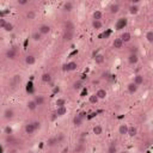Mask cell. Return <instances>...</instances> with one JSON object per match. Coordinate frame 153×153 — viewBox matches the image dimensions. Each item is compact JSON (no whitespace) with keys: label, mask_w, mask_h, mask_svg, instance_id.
Here are the masks:
<instances>
[{"label":"cell","mask_w":153,"mask_h":153,"mask_svg":"<svg viewBox=\"0 0 153 153\" xmlns=\"http://www.w3.org/2000/svg\"><path fill=\"white\" fill-rule=\"evenodd\" d=\"M127 130H128V126L127 125H120L119 127V134L120 135H127Z\"/></svg>","instance_id":"cell-21"},{"label":"cell","mask_w":153,"mask_h":153,"mask_svg":"<svg viewBox=\"0 0 153 153\" xmlns=\"http://www.w3.org/2000/svg\"><path fill=\"white\" fill-rule=\"evenodd\" d=\"M6 23H7V22H6V21H5V19H3V18H0V29H4V28H5Z\"/></svg>","instance_id":"cell-42"},{"label":"cell","mask_w":153,"mask_h":153,"mask_svg":"<svg viewBox=\"0 0 153 153\" xmlns=\"http://www.w3.org/2000/svg\"><path fill=\"white\" fill-rule=\"evenodd\" d=\"M92 28L98 30V29H102L103 28V23L101 21H92Z\"/></svg>","instance_id":"cell-28"},{"label":"cell","mask_w":153,"mask_h":153,"mask_svg":"<svg viewBox=\"0 0 153 153\" xmlns=\"http://www.w3.org/2000/svg\"><path fill=\"white\" fill-rule=\"evenodd\" d=\"M34 102L36 103V105H43L44 102H46V99H44L43 96H35L34 97Z\"/></svg>","instance_id":"cell-18"},{"label":"cell","mask_w":153,"mask_h":153,"mask_svg":"<svg viewBox=\"0 0 153 153\" xmlns=\"http://www.w3.org/2000/svg\"><path fill=\"white\" fill-rule=\"evenodd\" d=\"M55 105H56V108H61V106H65V105H66V99H65V98H57L56 102H55Z\"/></svg>","instance_id":"cell-27"},{"label":"cell","mask_w":153,"mask_h":153,"mask_svg":"<svg viewBox=\"0 0 153 153\" xmlns=\"http://www.w3.org/2000/svg\"><path fill=\"white\" fill-rule=\"evenodd\" d=\"M16 56H17V53H16V50L13 49V48L6 50V57H7L8 60H14V59H16Z\"/></svg>","instance_id":"cell-7"},{"label":"cell","mask_w":153,"mask_h":153,"mask_svg":"<svg viewBox=\"0 0 153 153\" xmlns=\"http://www.w3.org/2000/svg\"><path fill=\"white\" fill-rule=\"evenodd\" d=\"M50 31H52V28H50L48 24H42V25L38 28V32L42 35V36H43V35H48Z\"/></svg>","instance_id":"cell-3"},{"label":"cell","mask_w":153,"mask_h":153,"mask_svg":"<svg viewBox=\"0 0 153 153\" xmlns=\"http://www.w3.org/2000/svg\"><path fill=\"white\" fill-rule=\"evenodd\" d=\"M31 38L34 40V41H36V42H40L42 40V35L40 34L38 32V30H37V31H34L31 34Z\"/></svg>","instance_id":"cell-26"},{"label":"cell","mask_w":153,"mask_h":153,"mask_svg":"<svg viewBox=\"0 0 153 153\" xmlns=\"http://www.w3.org/2000/svg\"><path fill=\"white\" fill-rule=\"evenodd\" d=\"M55 137H56L57 142H62V141L65 140V135H63L62 133H59V134H57L56 136H55Z\"/></svg>","instance_id":"cell-39"},{"label":"cell","mask_w":153,"mask_h":153,"mask_svg":"<svg viewBox=\"0 0 153 153\" xmlns=\"http://www.w3.org/2000/svg\"><path fill=\"white\" fill-rule=\"evenodd\" d=\"M121 153H128V152H121Z\"/></svg>","instance_id":"cell-46"},{"label":"cell","mask_w":153,"mask_h":153,"mask_svg":"<svg viewBox=\"0 0 153 153\" xmlns=\"http://www.w3.org/2000/svg\"><path fill=\"white\" fill-rule=\"evenodd\" d=\"M127 60H128V63H130V65H136L137 61H139V55H137V53H130L128 55Z\"/></svg>","instance_id":"cell-1"},{"label":"cell","mask_w":153,"mask_h":153,"mask_svg":"<svg viewBox=\"0 0 153 153\" xmlns=\"http://www.w3.org/2000/svg\"><path fill=\"white\" fill-rule=\"evenodd\" d=\"M67 112V108L66 106H61V108H56V111H55V115L56 116H63Z\"/></svg>","instance_id":"cell-17"},{"label":"cell","mask_w":153,"mask_h":153,"mask_svg":"<svg viewBox=\"0 0 153 153\" xmlns=\"http://www.w3.org/2000/svg\"><path fill=\"white\" fill-rule=\"evenodd\" d=\"M127 135H129L130 137L136 136V135H137V128H136V127H134V126H130V127H128Z\"/></svg>","instance_id":"cell-11"},{"label":"cell","mask_w":153,"mask_h":153,"mask_svg":"<svg viewBox=\"0 0 153 153\" xmlns=\"http://www.w3.org/2000/svg\"><path fill=\"white\" fill-rule=\"evenodd\" d=\"M26 108H28L29 110H31V111L36 110L37 105H36V103H35V102H34V99H31V101H29L28 103H26Z\"/></svg>","instance_id":"cell-24"},{"label":"cell","mask_w":153,"mask_h":153,"mask_svg":"<svg viewBox=\"0 0 153 153\" xmlns=\"http://www.w3.org/2000/svg\"><path fill=\"white\" fill-rule=\"evenodd\" d=\"M24 132H25V134H28V135H34V133L36 132V130H35L32 123H28V125L24 126Z\"/></svg>","instance_id":"cell-5"},{"label":"cell","mask_w":153,"mask_h":153,"mask_svg":"<svg viewBox=\"0 0 153 153\" xmlns=\"http://www.w3.org/2000/svg\"><path fill=\"white\" fill-rule=\"evenodd\" d=\"M12 153H16V152H12Z\"/></svg>","instance_id":"cell-47"},{"label":"cell","mask_w":153,"mask_h":153,"mask_svg":"<svg viewBox=\"0 0 153 153\" xmlns=\"http://www.w3.org/2000/svg\"><path fill=\"white\" fill-rule=\"evenodd\" d=\"M84 150H85V147H84L83 144H77V146L74 148L75 153H81V152H84Z\"/></svg>","instance_id":"cell-32"},{"label":"cell","mask_w":153,"mask_h":153,"mask_svg":"<svg viewBox=\"0 0 153 153\" xmlns=\"http://www.w3.org/2000/svg\"><path fill=\"white\" fill-rule=\"evenodd\" d=\"M93 60H95V62H96V65H103L105 62V56L103 54H96Z\"/></svg>","instance_id":"cell-4"},{"label":"cell","mask_w":153,"mask_h":153,"mask_svg":"<svg viewBox=\"0 0 153 153\" xmlns=\"http://www.w3.org/2000/svg\"><path fill=\"white\" fill-rule=\"evenodd\" d=\"M78 68V63L74 62V61H71V62L63 65V71H67V72H72V71H75Z\"/></svg>","instance_id":"cell-2"},{"label":"cell","mask_w":153,"mask_h":153,"mask_svg":"<svg viewBox=\"0 0 153 153\" xmlns=\"http://www.w3.org/2000/svg\"><path fill=\"white\" fill-rule=\"evenodd\" d=\"M62 38L65 40V41H71V40L73 38V31H67V30H65L62 34Z\"/></svg>","instance_id":"cell-20"},{"label":"cell","mask_w":153,"mask_h":153,"mask_svg":"<svg viewBox=\"0 0 153 153\" xmlns=\"http://www.w3.org/2000/svg\"><path fill=\"white\" fill-rule=\"evenodd\" d=\"M109 11H110V13L115 14V13H117L120 11V6L117 5V4H111V5L109 6Z\"/></svg>","instance_id":"cell-25"},{"label":"cell","mask_w":153,"mask_h":153,"mask_svg":"<svg viewBox=\"0 0 153 153\" xmlns=\"http://www.w3.org/2000/svg\"><path fill=\"white\" fill-rule=\"evenodd\" d=\"M29 1L28 0H18V5H22V6H24V5H26Z\"/></svg>","instance_id":"cell-44"},{"label":"cell","mask_w":153,"mask_h":153,"mask_svg":"<svg viewBox=\"0 0 153 153\" xmlns=\"http://www.w3.org/2000/svg\"><path fill=\"white\" fill-rule=\"evenodd\" d=\"M73 88H74V90H77V91L81 90V88H83V83H81V80L74 81V83H73Z\"/></svg>","instance_id":"cell-30"},{"label":"cell","mask_w":153,"mask_h":153,"mask_svg":"<svg viewBox=\"0 0 153 153\" xmlns=\"http://www.w3.org/2000/svg\"><path fill=\"white\" fill-rule=\"evenodd\" d=\"M146 40H147L150 43H152V42H153V31H152V30L147 31V34H146Z\"/></svg>","instance_id":"cell-36"},{"label":"cell","mask_w":153,"mask_h":153,"mask_svg":"<svg viewBox=\"0 0 153 153\" xmlns=\"http://www.w3.org/2000/svg\"><path fill=\"white\" fill-rule=\"evenodd\" d=\"M133 83H134L136 86L142 85L144 84V75L142 74H136L134 77V81H133Z\"/></svg>","instance_id":"cell-10"},{"label":"cell","mask_w":153,"mask_h":153,"mask_svg":"<svg viewBox=\"0 0 153 153\" xmlns=\"http://www.w3.org/2000/svg\"><path fill=\"white\" fill-rule=\"evenodd\" d=\"M123 42L121 41V40H120V37L119 38H115L114 40V42H112V47L115 48V49H121L122 47H123Z\"/></svg>","instance_id":"cell-14"},{"label":"cell","mask_w":153,"mask_h":153,"mask_svg":"<svg viewBox=\"0 0 153 153\" xmlns=\"http://www.w3.org/2000/svg\"><path fill=\"white\" fill-rule=\"evenodd\" d=\"M83 121H84L83 119H80L78 115H75V116L73 117V126H74L75 128L81 127V125H83Z\"/></svg>","instance_id":"cell-8"},{"label":"cell","mask_w":153,"mask_h":153,"mask_svg":"<svg viewBox=\"0 0 153 153\" xmlns=\"http://www.w3.org/2000/svg\"><path fill=\"white\" fill-rule=\"evenodd\" d=\"M92 130H93V133H95L96 135H101L102 133H103V128H102V126H99V125H96V126H95Z\"/></svg>","instance_id":"cell-29"},{"label":"cell","mask_w":153,"mask_h":153,"mask_svg":"<svg viewBox=\"0 0 153 153\" xmlns=\"http://www.w3.org/2000/svg\"><path fill=\"white\" fill-rule=\"evenodd\" d=\"M137 88H139V86H136L134 83H133V81H132V83L128 84V86H127V91L129 92L130 95H134L135 92L137 91Z\"/></svg>","instance_id":"cell-9"},{"label":"cell","mask_w":153,"mask_h":153,"mask_svg":"<svg viewBox=\"0 0 153 153\" xmlns=\"http://www.w3.org/2000/svg\"><path fill=\"white\" fill-rule=\"evenodd\" d=\"M126 24H127V19H126V18H121L119 22H117L116 29H117V30H121L122 28H125V26H126Z\"/></svg>","instance_id":"cell-23"},{"label":"cell","mask_w":153,"mask_h":153,"mask_svg":"<svg viewBox=\"0 0 153 153\" xmlns=\"http://www.w3.org/2000/svg\"><path fill=\"white\" fill-rule=\"evenodd\" d=\"M73 29H74V25H73L71 22H66L65 23V30H67V31H73Z\"/></svg>","instance_id":"cell-34"},{"label":"cell","mask_w":153,"mask_h":153,"mask_svg":"<svg viewBox=\"0 0 153 153\" xmlns=\"http://www.w3.org/2000/svg\"><path fill=\"white\" fill-rule=\"evenodd\" d=\"M95 95L97 96V98H98V99H105V97H106V91L104 90V88H99V90L97 91Z\"/></svg>","instance_id":"cell-15"},{"label":"cell","mask_w":153,"mask_h":153,"mask_svg":"<svg viewBox=\"0 0 153 153\" xmlns=\"http://www.w3.org/2000/svg\"><path fill=\"white\" fill-rule=\"evenodd\" d=\"M5 130H6V133H11V128L10 127H6Z\"/></svg>","instance_id":"cell-45"},{"label":"cell","mask_w":153,"mask_h":153,"mask_svg":"<svg viewBox=\"0 0 153 153\" xmlns=\"http://www.w3.org/2000/svg\"><path fill=\"white\" fill-rule=\"evenodd\" d=\"M108 153H117V147L115 144H111V145L109 146V148H108Z\"/></svg>","instance_id":"cell-37"},{"label":"cell","mask_w":153,"mask_h":153,"mask_svg":"<svg viewBox=\"0 0 153 153\" xmlns=\"http://www.w3.org/2000/svg\"><path fill=\"white\" fill-rule=\"evenodd\" d=\"M129 12H130V14H136V13L139 12V6H137V5H132L129 7Z\"/></svg>","instance_id":"cell-33"},{"label":"cell","mask_w":153,"mask_h":153,"mask_svg":"<svg viewBox=\"0 0 153 153\" xmlns=\"http://www.w3.org/2000/svg\"><path fill=\"white\" fill-rule=\"evenodd\" d=\"M62 10L65 11V12H71V11L73 10V3L72 1H66V3H63Z\"/></svg>","instance_id":"cell-13"},{"label":"cell","mask_w":153,"mask_h":153,"mask_svg":"<svg viewBox=\"0 0 153 153\" xmlns=\"http://www.w3.org/2000/svg\"><path fill=\"white\" fill-rule=\"evenodd\" d=\"M110 77H111V75H110L108 72H103V73H102V79H109Z\"/></svg>","instance_id":"cell-43"},{"label":"cell","mask_w":153,"mask_h":153,"mask_svg":"<svg viewBox=\"0 0 153 153\" xmlns=\"http://www.w3.org/2000/svg\"><path fill=\"white\" fill-rule=\"evenodd\" d=\"M120 40H121L123 43H128V42L132 40V35H130L129 32H123V34L121 35V37H120Z\"/></svg>","instance_id":"cell-12"},{"label":"cell","mask_w":153,"mask_h":153,"mask_svg":"<svg viewBox=\"0 0 153 153\" xmlns=\"http://www.w3.org/2000/svg\"><path fill=\"white\" fill-rule=\"evenodd\" d=\"M98 101H99V99L97 98L96 95H92V96L88 97V102H90L91 104H97V102H98Z\"/></svg>","instance_id":"cell-35"},{"label":"cell","mask_w":153,"mask_h":153,"mask_svg":"<svg viewBox=\"0 0 153 153\" xmlns=\"http://www.w3.org/2000/svg\"><path fill=\"white\" fill-rule=\"evenodd\" d=\"M41 80L43 81V83H46V84L50 83V81H52V75H50L49 73H43L42 77H41Z\"/></svg>","instance_id":"cell-22"},{"label":"cell","mask_w":153,"mask_h":153,"mask_svg":"<svg viewBox=\"0 0 153 153\" xmlns=\"http://www.w3.org/2000/svg\"><path fill=\"white\" fill-rule=\"evenodd\" d=\"M103 17V13L101 11H95L93 12V21H101Z\"/></svg>","instance_id":"cell-31"},{"label":"cell","mask_w":153,"mask_h":153,"mask_svg":"<svg viewBox=\"0 0 153 153\" xmlns=\"http://www.w3.org/2000/svg\"><path fill=\"white\" fill-rule=\"evenodd\" d=\"M36 62V57L34 55H26L25 56V63L26 65H34Z\"/></svg>","instance_id":"cell-19"},{"label":"cell","mask_w":153,"mask_h":153,"mask_svg":"<svg viewBox=\"0 0 153 153\" xmlns=\"http://www.w3.org/2000/svg\"><path fill=\"white\" fill-rule=\"evenodd\" d=\"M35 17H36V13H35L34 11H29V12H26V18L32 21V19H35Z\"/></svg>","instance_id":"cell-38"},{"label":"cell","mask_w":153,"mask_h":153,"mask_svg":"<svg viewBox=\"0 0 153 153\" xmlns=\"http://www.w3.org/2000/svg\"><path fill=\"white\" fill-rule=\"evenodd\" d=\"M31 123H32V126H34L35 130L41 129V122H40V121H34V122H31Z\"/></svg>","instance_id":"cell-41"},{"label":"cell","mask_w":153,"mask_h":153,"mask_svg":"<svg viewBox=\"0 0 153 153\" xmlns=\"http://www.w3.org/2000/svg\"><path fill=\"white\" fill-rule=\"evenodd\" d=\"M13 117H14V111H13V109H6L5 111H4V119L5 120H12Z\"/></svg>","instance_id":"cell-6"},{"label":"cell","mask_w":153,"mask_h":153,"mask_svg":"<svg viewBox=\"0 0 153 153\" xmlns=\"http://www.w3.org/2000/svg\"><path fill=\"white\" fill-rule=\"evenodd\" d=\"M4 30H5V31H7V32H11L13 30V25L11 23H6V25H5V28H4Z\"/></svg>","instance_id":"cell-40"},{"label":"cell","mask_w":153,"mask_h":153,"mask_svg":"<svg viewBox=\"0 0 153 153\" xmlns=\"http://www.w3.org/2000/svg\"><path fill=\"white\" fill-rule=\"evenodd\" d=\"M57 140H56V137L55 136H52V137H49L47 140V146L48 147H55V146L57 145Z\"/></svg>","instance_id":"cell-16"}]
</instances>
